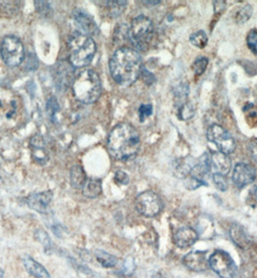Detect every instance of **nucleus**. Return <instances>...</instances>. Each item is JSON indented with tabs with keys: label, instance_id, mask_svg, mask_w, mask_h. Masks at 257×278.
Returning <instances> with one entry per match:
<instances>
[{
	"label": "nucleus",
	"instance_id": "2f4dec72",
	"mask_svg": "<svg viewBox=\"0 0 257 278\" xmlns=\"http://www.w3.org/2000/svg\"><path fill=\"white\" fill-rule=\"evenodd\" d=\"M138 114H139L140 121L143 122L147 117H149L153 114V106L151 104L141 105L138 109Z\"/></svg>",
	"mask_w": 257,
	"mask_h": 278
},
{
	"label": "nucleus",
	"instance_id": "ddd939ff",
	"mask_svg": "<svg viewBox=\"0 0 257 278\" xmlns=\"http://www.w3.org/2000/svg\"><path fill=\"white\" fill-rule=\"evenodd\" d=\"M53 193L52 191H44L39 193H33L26 198L27 206L35 212L39 213H46L52 202Z\"/></svg>",
	"mask_w": 257,
	"mask_h": 278
},
{
	"label": "nucleus",
	"instance_id": "4be33fe9",
	"mask_svg": "<svg viewBox=\"0 0 257 278\" xmlns=\"http://www.w3.org/2000/svg\"><path fill=\"white\" fill-rule=\"evenodd\" d=\"M106 4H107V7L109 9L110 16L113 18H115V17L121 16L124 13V11L127 8L128 2L123 1V0H121V1H108V2H106Z\"/></svg>",
	"mask_w": 257,
	"mask_h": 278
},
{
	"label": "nucleus",
	"instance_id": "a878e982",
	"mask_svg": "<svg viewBox=\"0 0 257 278\" xmlns=\"http://www.w3.org/2000/svg\"><path fill=\"white\" fill-rule=\"evenodd\" d=\"M252 15H253V7L249 4H247L237 11L236 16H235V20L238 23H245L251 18Z\"/></svg>",
	"mask_w": 257,
	"mask_h": 278
},
{
	"label": "nucleus",
	"instance_id": "72a5a7b5",
	"mask_svg": "<svg viewBox=\"0 0 257 278\" xmlns=\"http://www.w3.org/2000/svg\"><path fill=\"white\" fill-rule=\"evenodd\" d=\"M114 180H115L116 183H118L120 185H128V182H129V178L125 172L118 171V172H116V174L114 176Z\"/></svg>",
	"mask_w": 257,
	"mask_h": 278
},
{
	"label": "nucleus",
	"instance_id": "7c9ffc66",
	"mask_svg": "<svg viewBox=\"0 0 257 278\" xmlns=\"http://www.w3.org/2000/svg\"><path fill=\"white\" fill-rule=\"evenodd\" d=\"M35 6L37 12H39L42 16H48L51 13V9L48 1H35Z\"/></svg>",
	"mask_w": 257,
	"mask_h": 278
},
{
	"label": "nucleus",
	"instance_id": "9d476101",
	"mask_svg": "<svg viewBox=\"0 0 257 278\" xmlns=\"http://www.w3.org/2000/svg\"><path fill=\"white\" fill-rule=\"evenodd\" d=\"M257 178L256 168L249 163H238L232 174V180L238 188H244L245 186L253 183Z\"/></svg>",
	"mask_w": 257,
	"mask_h": 278
},
{
	"label": "nucleus",
	"instance_id": "f704fd0d",
	"mask_svg": "<svg viewBox=\"0 0 257 278\" xmlns=\"http://www.w3.org/2000/svg\"><path fill=\"white\" fill-rule=\"evenodd\" d=\"M248 204L250 207L254 208V209H257V186L253 187L248 195Z\"/></svg>",
	"mask_w": 257,
	"mask_h": 278
},
{
	"label": "nucleus",
	"instance_id": "a211bd4d",
	"mask_svg": "<svg viewBox=\"0 0 257 278\" xmlns=\"http://www.w3.org/2000/svg\"><path fill=\"white\" fill-rule=\"evenodd\" d=\"M230 238L232 242L241 249H247L251 246V240L245 230L239 225H233L230 229Z\"/></svg>",
	"mask_w": 257,
	"mask_h": 278
},
{
	"label": "nucleus",
	"instance_id": "c756f323",
	"mask_svg": "<svg viewBox=\"0 0 257 278\" xmlns=\"http://www.w3.org/2000/svg\"><path fill=\"white\" fill-rule=\"evenodd\" d=\"M18 1H0V9L5 13H14L19 8Z\"/></svg>",
	"mask_w": 257,
	"mask_h": 278
},
{
	"label": "nucleus",
	"instance_id": "423d86ee",
	"mask_svg": "<svg viewBox=\"0 0 257 278\" xmlns=\"http://www.w3.org/2000/svg\"><path fill=\"white\" fill-rule=\"evenodd\" d=\"M0 51L4 62L11 67L21 64L24 59L23 44L15 36H7L3 39Z\"/></svg>",
	"mask_w": 257,
	"mask_h": 278
},
{
	"label": "nucleus",
	"instance_id": "e433bc0d",
	"mask_svg": "<svg viewBox=\"0 0 257 278\" xmlns=\"http://www.w3.org/2000/svg\"><path fill=\"white\" fill-rule=\"evenodd\" d=\"M248 150H249V153L250 155L252 156V158L257 162V140H254L252 142L249 143L248 145Z\"/></svg>",
	"mask_w": 257,
	"mask_h": 278
},
{
	"label": "nucleus",
	"instance_id": "f8f14e48",
	"mask_svg": "<svg viewBox=\"0 0 257 278\" xmlns=\"http://www.w3.org/2000/svg\"><path fill=\"white\" fill-rule=\"evenodd\" d=\"M73 17L79 27L83 31V34L92 38V36H98L100 29L92 16L81 9H75L73 12Z\"/></svg>",
	"mask_w": 257,
	"mask_h": 278
},
{
	"label": "nucleus",
	"instance_id": "b1692460",
	"mask_svg": "<svg viewBox=\"0 0 257 278\" xmlns=\"http://www.w3.org/2000/svg\"><path fill=\"white\" fill-rule=\"evenodd\" d=\"M35 239L44 246L45 248V252L46 253H49L52 250V246L53 244L48 236V233L45 232L44 230L39 229L35 232Z\"/></svg>",
	"mask_w": 257,
	"mask_h": 278
},
{
	"label": "nucleus",
	"instance_id": "412c9836",
	"mask_svg": "<svg viewBox=\"0 0 257 278\" xmlns=\"http://www.w3.org/2000/svg\"><path fill=\"white\" fill-rule=\"evenodd\" d=\"M95 257L97 261L100 263V265L106 269L114 268L117 264V258L115 256L102 249H97L95 251Z\"/></svg>",
	"mask_w": 257,
	"mask_h": 278
},
{
	"label": "nucleus",
	"instance_id": "bb28decb",
	"mask_svg": "<svg viewBox=\"0 0 257 278\" xmlns=\"http://www.w3.org/2000/svg\"><path fill=\"white\" fill-rule=\"evenodd\" d=\"M194 115V109L191 104L185 103L184 105L178 108V117L182 120H187L193 117Z\"/></svg>",
	"mask_w": 257,
	"mask_h": 278
},
{
	"label": "nucleus",
	"instance_id": "f03ea898",
	"mask_svg": "<svg viewBox=\"0 0 257 278\" xmlns=\"http://www.w3.org/2000/svg\"><path fill=\"white\" fill-rule=\"evenodd\" d=\"M108 148L116 160H130L136 156L140 148L139 133L128 123H120L111 132Z\"/></svg>",
	"mask_w": 257,
	"mask_h": 278
},
{
	"label": "nucleus",
	"instance_id": "f3484780",
	"mask_svg": "<svg viewBox=\"0 0 257 278\" xmlns=\"http://www.w3.org/2000/svg\"><path fill=\"white\" fill-rule=\"evenodd\" d=\"M22 263L29 275L35 278H50L46 268H44L40 263L36 262L33 258L25 255L22 258Z\"/></svg>",
	"mask_w": 257,
	"mask_h": 278
},
{
	"label": "nucleus",
	"instance_id": "6e6552de",
	"mask_svg": "<svg viewBox=\"0 0 257 278\" xmlns=\"http://www.w3.org/2000/svg\"><path fill=\"white\" fill-rule=\"evenodd\" d=\"M208 141L216 145L218 149L226 155L231 154L235 150V141L231 134L219 124H212L207 131Z\"/></svg>",
	"mask_w": 257,
	"mask_h": 278
},
{
	"label": "nucleus",
	"instance_id": "6ab92c4d",
	"mask_svg": "<svg viewBox=\"0 0 257 278\" xmlns=\"http://www.w3.org/2000/svg\"><path fill=\"white\" fill-rule=\"evenodd\" d=\"M87 180L86 174L83 168L80 165H75L70 171V181L71 185L75 189H82Z\"/></svg>",
	"mask_w": 257,
	"mask_h": 278
},
{
	"label": "nucleus",
	"instance_id": "2eb2a0df",
	"mask_svg": "<svg viewBox=\"0 0 257 278\" xmlns=\"http://www.w3.org/2000/svg\"><path fill=\"white\" fill-rule=\"evenodd\" d=\"M184 265L193 272H204L207 270L208 263L206 259V252L193 251L187 254L183 259Z\"/></svg>",
	"mask_w": 257,
	"mask_h": 278
},
{
	"label": "nucleus",
	"instance_id": "1a4fd4ad",
	"mask_svg": "<svg viewBox=\"0 0 257 278\" xmlns=\"http://www.w3.org/2000/svg\"><path fill=\"white\" fill-rule=\"evenodd\" d=\"M135 209L145 217H155L162 210L161 198L153 191H145L135 198Z\"/></svg>",
	"mask_w": 257,
	"mask_h": 278
},
{
	"label": "nucleus",
	"instance_id": "20e7f679",
	"mask_svg": "<svg viewBox=\"0 0 257 278\" xmlns=\"http://www.w3.org/2000/svg\"><path fill=\"white\" fill-rule=\"evenodd\" d=\"M75 97L83 104H93L102 94V82L94 70L82 71L73 82Z\"/></svg>",
	"mask_w": 257,
	"mask_h": 278
},
{
	"label": "nucleus",
	"instance_id": "c85d7f7f",
	"mask_svg": "<svg viewBox=\"0 0 257 278\" xmlns=\"http://www.w3.org/2000/svg\"><path fill=\"white\" fill-rule=\"evenodd\" d=\"M247 44L249 49L255 54H257V30L252 29L247 36Z\"/></svg>",
	"mask_w": 257,
	"mask_h": 278
},
{
	"label": "nucleus",
	"instance_id": "5701e85b",
	"mask_svg": "<svg viewBox=\"0 0 257 278\" xmlns=\"http://www.w3.org/2000/svg\"><path fill=\"white\" fill-rule=\"evenodd\" d=\"M189 85L185 82L180 83L174 89V98L175 104H178V108L186 103V100L189 96Z\"/></svg>",
	"mask_w": 257,
	"mask_h": 278
},
{
	"label": "nucleus",
	"instance_id": "4c0bfd02",
	"mask_svg": "<svg viewBox=\"0 0 257 278\" xmlns=\"http://www.w3.org/2000/svg\"><path fill=\"white\" fill-rule=\"evenodd\" d=\"M48 111H51L50 115H54L55 112L59 111V105L56 101L55 97H51L48 102Z\"/></svg>",
	"mask_w": 257,
	"mask_h": 278
},
{
	"label": "nucleus",
	"instance_id": "ea45409f",
	"mask_svg": "<svg viewBox=\"0 0 257 278\" xmlns=\"http://www.w3.org/2000/svg\"><path fill=\"white\" fill-rule=\"evenodd\" d=\"M3 276H4V272L0 269V278H3Z\"/></svg>",
	"mask_w": 257,
	"mask_h": 278
},
{
	"label": "nucleus",
	"instance_id": "7ed1b4c3",
	"mask_svg": "<svg viewBox=\"0 0 257 278\" xmlns=\"http://www.w3.org/2000/svg\"><path fill=\"white\" fill-rule=\"evenodd\" d=\"M69 61L75 68H82L89 65L93 60L97 47L94 40L82 33L73 35L68 44Z\"/></svg>",
	"mask_w": 257,
	"mask_h": 278
},
{
	"label": "nucleus",
	"instance_id": "4468645a",
	"mask_svg": "<svg viewBox=\"0 0 257 278\" xmlns=\"http://www.w3.org/2000/svg\"><path fill=\"white\" fill-rule=\"evenodd\" d=\"M30 147L32 151L33 160L36 163L45 165L48 163V148L44 138L40 135L34 136L30 141Z\"/></svg>",
	"mask_w": 257,
	"mask_h": 278
},
{
	"label": "nucleus",
	"instance_id": "dca6fc26",
	"mask_svg": "<svg viewBox=\"0 0 257 278\" xmlns=\"http://www.w3.org/2000/svg\"><path fill=\"white\" fill-rule=\"evenodd\" d=\"M198 236L195 230L191 227H184L178 230L174 234L173 242L180 248H188L193 246L197 241Z\"/></svg>",
	"mask_w": 257,
	"mask_h": 278
},
{
	"label": "nucleus",
	"instance_id": "39448f33",
	"mask_svg": "<svg viewBox=\"0 0 257 278\" xmlns=\"http://www.w3.org/2000/svg\"><path fill=\"white\" fill-rule=\"evenodd\" d=\"M155 34L153 21L143 15L134 17L128 29V37L131 45L140 51H145L150 48Z\"/></svg>",
	"mask_w": 257,
	"mask_h": 278
},
{
	"label": "nucleus",
	"instance_id": "0eeeda50",
	"mask_svg": "<svg viewBox=\"0 0 257 278\" xmlns=\"http://www.w3.org/2000/svg\"><path fill=\"white\" fill-rule=\"evenodd\" d=\"M211 269L221 278H234L237 267L231 256L223 250L215 251L209 259Z\"/></svg>",
	"mask_w": 257,
	"mask_h": 278
},
{
	"label": "nucleus",
	"instance_id": "9b49d317",
	"mask_svg": "<svg viewBox=\"0 0 257 278\" xmlns=\"http://www.w3.org/2000/svg\"><path fill=\"white\" fill-rule=\"evenodd\" d=\"M208 165L209 172L213 175L218 174L222 176H226L231 170V160L225 153L218 151L208 154Z\"/></svg>",
	"mask_w": 257,
	"mask_h": 278
},
{
	"label": "nucleus",
	"instance_id": "393cba45",
	"mask_svg": "<svg viewBox=\"0 0 257 278\" xmlns=\"http://www.w3.org/2000/svg\"><path fill=\"white\" fill-rule=\"evenodd\" d=\"M190 41L196 48L203 49L206 47L208 43V37L207 34L203 30H198L190 36Z\"/></svg>",
	"mask_w": 257,
	"mask_h": 278
},
{
	"label": "nucleus",
	"instance_id": "f257e3e1",
	"mask_svg": "<svg viewBox=\"0 0 257 278\" xmlns=\"http://www.w3.org/2000/svg\"><path fill=\"white\" fill-rule=\"evenodd\" d=\"M113 80L122 86L136 82L142 71V60L135 49L121 48L113 53L110 61Z\"/></svg>",
	"mask_w": 257,
	"mask_h": 278
},
{
	"label": "nucleus",
	"instance_id": "cd10ccee",
	"mask_svg": "<svg viewBox=\"0 0 257 278\" xmlns=\"http://www.w3.org/2000/svg\"><path fill=\"white\" fill-rule=\"evenodd\" d=\"M208 63H209V60H208L207 57H199V58H197L193 62V70L194 74L196 76L202 75L205 72V70H206V68L208 66Z\"/></svg>",
	"mask_w": 257,
	"mask_h": 278
},
{
	"label": "nucleus",
	"instance_id": "c9c22d12",
	"mask_svg": "<svg viewBox=\"0 0 257 278\" xmlns=\"http://www.w3.org/2000/svg\"><path fill=\"white\" fill-rule=\"evenodd\" d=\"M140 76L142 77L143 82H144L146 84H148V85H151L152 83H154V82H156L155 76H154L151 72H149L148 70L144 69V68H142V71H141Z\"/></svg>",
	"mask_w": 257,
	"mask_h": 278
},
{
	"label": "nucleus",
	"instance_id": "aec40b11",
	"mask_svg": "<svg viewBox=\"0 0 257 278\" xmlns=\"http://www.w3.org/2000/svg\"><path fill=\"white\" fill-rule=\"evenodd\" d=\"M102 180L91 178L86 180L82 188V193L89 199H95L102 194Z\"/></svg>",
	"mask_w": 257,
	"mask_h": 278
},
{
	"label": "nucleus",
	"instance_id": "58836bf2",
	"mask_svg": "<svg viewBox=\"0 0 257 278\" xmlns=\"http://www.w3.org/2000/svg\"><path fill=\"white\" fill-rule=\"evenodd\" d=\"M142 3L147 6H156V5L160 4L161 1H143Z\"/></svg>",
	"mask_w": 257,
	"mask_h": 278
},
{
	"label": "nucleus",
	"instance_id": "473e14b6",
	"mask_svg": "<svg viewBox=\"0 0 257 278\" xmlns=\"http://www.w3.org/2000/svg\"><path fill=\"white\" fill-rule=\"evenodd\" d=\"M213 180H214V183L216 184V186L221 191H226L228 184H227V180H226L225 176L215 174V175H213Z\"/></svg>",
	"mask_w": 257,
	"mask_h": 278
}]
</instances>
